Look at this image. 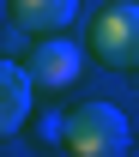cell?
<instances>
[{
  "label": "cell",
  "mask_w": 139,
  "mask_h": 157,
  "mask_svg": "<svg viewBox=\"0 0 139 157\" xmlns=\"http://www.w3.org/2000/svg\"><path fill=\"white\" fill-rule=\"evenodd\" d=\"M133 145V127L115 103H79L67 109V133H60V151L67 157H127Z\"/></svg>",
  "instance_id": "1"
},
{
  "label": "cell",
  "mask_w": 139,
  "mask_h": 157,
  "mask_svg": "<svg viewBox=\"0 0 139 157\" xmlns=\"http://www.w3.org/2000/svg\"><path fill=\"white\" fill-rule=\"evenodd\" d=\"M91 60L109 73H139V0H109L91 12Z\"/></svg>",
  "instance_id": "2"
},
{
  "label": "cell",
  "mask_w": 139,
  "mask_h": 157,
  "mask_svg": "<svg viewBox=\"0 0 139 157\" xmlns=\"http://www.w3.org/2000/svg\"><path fill=\"white\" fill-rule=\"evenodd\" d=\"M18 67H24V78L37 85L42 97L48 91H67L85 73V42H73V36H30V48L18 55Z\"/></svg>",
  "instance_id": "3"
},
{
  "label": "cell",
  "mask_w": 139,
  "mask_h": 157,
  "mask_svg": "<svg viewBox=\"0 0 139 157\" xmlns=\"http://www.w3.org/2000/svg\"><path fill=\"white\" fill-rule=\"evenodd\" d=\"M79 0H6V24L24 36H67Z\"/></svg>",
  "instance_id": "4"
},
{
  "label": "cell",
  "mask_w": 139,
  "mask_h": 157,
  "mask_svg": "<svg viewBox=\"0 0 139 157\" xmlns=\"http://www.w3.org/2000/svg\"><path fill=\"white\" fill-rule=\"evenodd\" d=\"M30 103H37V85L24 78L18 60L0 55V139H12L24 121H30Z\"/></svg>",
  "instance_id": "5"
},
{
  "label": "cell",
  "mask_w": 139,
  "mask_h": 157,
  "mask_svg": "<svg viewBox=\"0 0 139 157\" xmlns=\"http://www.w3.org/2000/svg\"><path fill=\"white\" fill-rule=\"evenodd\" d=\"M24 127H30V145H60V133H67V115L42 109V115H30Z\"/></svg>",
  "instance_id": "6"
}]
</instances>
